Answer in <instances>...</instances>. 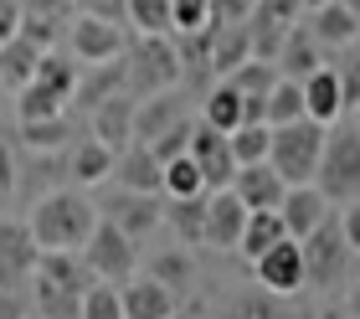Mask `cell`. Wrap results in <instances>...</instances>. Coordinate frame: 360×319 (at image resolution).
<instances>
[{"instance_id":"obj_47","label":"cell","mask_w":360,"mask_h":319,"mask_svg":"<svg viewBox=\"0 0 360 319\" xmlns=\"http://www.w3.org/2000/svg\"><path fill=\"white\" fill-rule=\"evenodd\" d=\"M350 124H355V129H360V104H355V108H350Z\"/></svg>"},{"instance_id":"obj_27","label":"cell","mask_w":360,"mask_h":319,"mask_svg":"<svg viewBox=\"0 0 360 319\" xmlns=\"http://www.w3.org/2000/svg\"><path fill=\"white\" fill-rule=\"evenodd\" d=\"M201 119L206 124H217V129H226L232 134L242 119H248V98H242L226 77H217V88H211L206 98H201Z\"/></svg>"},{"instance_id":"obj_19","label":"cell","mask_w":360,"mask_h":319,"mask_svg":"<svg viewBox=\"0 0 360 319\" xmlns=\"http://www.w3.org/2000/svg\"><path fill=\"white\" fill-rule=\"evenodd\" d=\"M273 62H278V73H283V77H299V82H304L309 73H314V67H324V46L314 42V31L304 26V15L288 26V37L278 42Z\"/></svg>"},{"instance_id":"obj_14","label":"cell","mask_w":360,"mask_h":319,"mask_svg":"<svg viewBox=\"0 0 360 319\" xmlns=\"http://www.w3.org/2000/svg\"><path fill=\"white\" fill-rule=\"evenodd\" d=\"M134 108H139V98L129 88L108 93L103 104L88 108V134H93V139H103V144H113V149H124L129 139H134Z\"/></svg>"},{"instance_id":"obj_43","label":"cell","mask_w":360,"mask_h":319,"mask_svg":"<svg viewBox=\"0 0 360 319\" xmlns=\"http://www.w3.org/2000/svg\"><path fill=\"white\" fill-rule=\"evenodd\" d=\"M21 15H26V6H21V0H0V42L21 31Z\"/></svg>"},{"instance_id":"obj_36","label":"cell","mask_w":360,"mask_h":319,"mask_svg":"<svg viewBox=\"0 0 360 319\" xmlns=\"http://www.w3.org/2000/svg\"><path fill=\"white\" fill-rule=\"evenodd\" d=\"M201 191H206V180H201V165L191 155L165 160V196H201Z\"/></svg>"},{"instance_id":"obj_15","label":"cell","mask_w":360,"mask_h":319,"mask_svg":"<svg viewBox=\"0 0 360 319\" xmlns=\"http://www.w3.org/2000/svg\"><path fill=\"white\" fill-rule=\"evenodd\" d=\"M330 196H324L314 180H299V186H283V201H278V216H283L288 237H309L324 216H330Z\"/></svg>"},{"instance_id":"obj_9","label":"cell","mask_w":360,"mask_h":319,"mask_svg":"<svg viewBox=\"0 0 360 319\" xmlns=\"http://www.w3.org/2000/svg\"><path fill=\"white\" fill-rule=\"evenodd\" d=\"M252 278H257V289H268L278 299H293L299 289H309V283H304V247H299V237H283V242H273L268 253H257L252 258Z\"/></svg>"},{"instance_id":"obj_35","label":"cell","mask_w":360,"mask_h":319,"mask_svg":"<svg viewBox=\"0 0 360 319\" xmlns=\"http://www.w3.org/2000/svg\"><path fill=\"white\" fill-rule=\"evenodd\" d=\"M124 21L134 31H175L170 0H124Z\"/></svg>"},{"instance_id":"obj_21","label":"cell","mask_w":360,"mask_h":319,"mask_svg":"<svg viewBox=\"0 0 360 319\" xmlns=\"http://www.w3.org/2000/svg\"><path fill=\"white\" fill-rule=\"evenodd\" d=\"M304 113L314 124H335V119H345V93H340V73H335V62H324L314 67V73L304 77Z\"/></svg>"},{"instance_id":"obj_13","label":"cell","mask_w":360,"mask_h":319,"mask_svg":"<svg viewBox=\"0 0 360 319\" xmlns=\"http://www.w3.org/2000/svg\"><path fill=\"white\" fill-rule=\"evenodd\" d=\"M113 186H129V191H155V196H165V165L155 160V149L144 144V139H129L119 155H113ZM103 180V186H108Z\"/></svg>"},{"instance_id":"obj_12","label":"cell","mask_w":360,"mask_h":319,"mask_svg":"<svg viewBox=\"0 0 360 319\" xmlns=\"http://www.w3.org/2000/svg\"><path fill=\"white\" fill-rule=\"evenodd\" d=\"M242 227H248V201H242L232 186L206 191V247H217V253H237Z\"/></svg>"},{"instance_id":"obj_31","label":"cell","mask_w":360,"mask_h":319,"mask_svg":"<svg viewBox=\"0 0 360 319\" xmlns=\"http://www.w3.org/2000/svg\"><path fill=\"white\" fill-rule=\"evenodd\" d=\"M263 119H268V124H293V119H304V82H299V77H283V73H278V82L268 88V98H263Z\"/></svg>"},{"instance_id":"obj_2","label":"cell","mask_w":360,"mask_h":319,"mask_svg":"<svg viewBox=\"0 0 360 319\" xmlns=\"http://www.w3.org/2000/svg\"><path fill=\"white\" fill-rule=\"evenodd\" d=\"M180 77H186V57H180L175 31H139V42L124 46V88L134 98L180 88Z\"/></svg>"},{"instance_id":"obj_42","label":"cell","mask_w":360,"mask_h":319,"mask_svg":"<svg viewBox=\"0 0 360 319\" xmlns=\"http://www.w3.org/2000/svg\"><path fill=\"white\" fill-rule=\"evenodd\" d=\"M26 314H31L26 289H0V319H26Z\"/></svg>"},{"instance_id":"obj_41","label":"cell","mask_w":360,"mask_h":319,"mask_svg":"<svg viewBox=\"0 0 360 319\" xmlns=\"http://www.w3.org/2000/svg\"><path fill=\"white\" fill-rule=\"evenodd\" d=\"M237 314H248V319H273V314H283V299L263 289V299H242Z\"/></svg>"},{"instance_id":"obj_24","label":"cell","mask_w":360,"mask_h":319,"mask_svg":"<svg viewBox=\"0 0 360 319\" xmlns=\"http://www.w3.org/2000/svg\"><path fill=\"white\" fill-rule=\"evenodd\" d=\"M165 227L175 232V242L206 247V191L201 196H165Z\"/></svg>"},{"instance_id":"obj_46","label":"cell","mask_w":360,"mask_h":319,"mask_svg":"<svg viewBox=\"0 0 360 319\" xmlns=\"http://www.w3.org/2000/svg\"><path fill=\"white\" fill-rule=\"evenodd\" d=\"M6 93H11V88H6V77H0V113H6Z\"/></svg>"},{"instance_id":"obj_16","label":"cell","mask_w":360,"mask_h":319,"mask_svg":"<svg viewBox=\"0 0 360 319\" xmlns=\"http://www.w3.org/2000/svg\"><path fill=\"white\" fill-rule=\"evenodd\" d=\"M304 26L314 31V42L324 52H340V46H350L360 37V15L345 6V0H324V6H309L304 11Z\"/></svg>"},{"instance_id":"obj_4","label":"cell","mask_w":360,"mask_h":319,"mask_svg":"<svg viewBox=\"0 0 360 319\" xmlns=\"http://www.w3.org/2000/svg\"><path fill=\"white\" fill-rule=\"evenodd\" d=\"M324 129H330V124H314L309 113H304V119H293V124H273L268 165L288 180V186L314 180V165H319V149H324Z\"/></svg>"},{"instance_id":"obj_29","label":"cell","mask_w":360,"mask_h":319,"mask_svg":"<svg viewBox=\"0 0 360 319\" xmlns=\"http://www.w3.org/2000/svg\"><path fill=\"white\" fill-rule=\"evenodd\" d=\"M37 57H41V46L26 42L21 31L0 42V77H6V88H21V82L37 77Z\"/></svg>"},{"instance_id":"obj_30","label":"cell","mask_w":360,"mask_h":319,"mask_svg":"<svg viewBox=\"0 0 360 319\" xmlns=\"http://www.w3.org/2000/svg\"><path fill=\"white\" fill-rule=\"evenodd\" d=\"M283 237H288V227H283V216H278V211H248V227H242L237 253L252 263L257 253H268V247L283 242Z\"/></svg>"},{"instance_id":"obj_25","label":"cell","mask_w":360,"mask_h":319,"mask_svg":"<svg viewBox=\"0 0 360 319\" xmlns=\"http://www.w3.org/2000/svg\"><path fill=\"white\" fill-rule=\"evenodd\" d=\"M144 268H150V278H160L175 299H186V294H191V283H195V263H191V247H186V242L150 253V258H144Z\"/></svg>"},{"instance_id":"obj_28","label":"cell","mask_w":360,"mask_h":319,"mask_svg":"<svg viewBox=\"0 0 360 319\" xmlns=\"http://www.w3.org/2000/svg\"><path fill=\"white\" fill-rule=\"evenodd\" d=\"M62 108H72L68 93L52 88V82H41V77H31V82L15 88V119H52V113H62Z\"/></svg>"},{"instance_id":"obj_33","label":"cell","mask_w":360,"mask_h":319,"mask_svg":"<svg viewBox=\"0 0 360 319\" xmlns=\"http://www.w3.org/2000/svg\"><path fill=\"white\" fill-rule=\"evenodd\" d=\"M232 155H237V165H252V160H268V144H273V124H263V119H248V124H237L232 134Z\"/></svg>"},{"instance_id":"obj_17","label":"cell","mask_w":360,"mask_h":319,"mask_svg":"<svg viewBox=\"0 0 360 319\" xmlns=\"http://www.w3.org/2000/svg\"><path fill=\"white\" fill-rule=\"evenodd\" d=\"M180 119H191V104L180 98L175 88H160V93H144L139 108H134V139H160L165 129H175Z\"/></svg>"},{"instance_id":"obj_45","label":"cell","mask_w":360,"mask_h":319,"mask_svg":"<svg viewBox=\"0 0 360 319\" xmlns=\"http://www.w3.org/2000/svg\"><path fill=\"white\" fill-rule=\"evenodd\" d=\"M340 314H350V319H360V278L345 289V299H340Z\"/></svg>"},{"instance_id":"obj_10","label":"cell","mask_w":360,"mask_h":319,"mask_svg":"<svg viewBox=\"0 0 360 319\" xmlns=\"http://www.w3.org/2000/svg\"><path fill=\"white\" fill-rule=\"evenodd\" d=\"M186 155L201 165L206 191L232 186V175H237V155H232V139H226V129L206 124V119H195V129H191V149H186Z\"/></svg>"},{"instance_id":"obj_40","label":"cell","mask_w":360,"mask_h":319,"mask_svg":"<svg viewBox=\"0 0 360 319\" xmlns=\"http://www.w3.org/2000/svg\"><path fill=\"white\" fill-rule=\"evenodd\" d=\"M340 232H345L350 253L360 258V196H350V201H340Z\"/></svg>"},{"instance_id":"obj_3","label":"cell","mask_w":360,"mask_h":319,"mask_svg":"<svg viewBox=\"0 0 360 319\" xmlns=\"http://www.w3.org/2000/svg\"><path fill=\"white\" fill-rule=\"evenodd\" d=\"M314 186L330 196V206L360 196V129L350 119H335L324 129V149L314 165Z\"/></svg>"},{"instance_id":"obj_22","label":"cell","mask_w":360,"mask_h":319,"mask_svg":"<svg viewBox=\"0 0 360 319\" xmlns=\"http://www.w3.org/2000/svg\"><path fill=\"white\" fill-rule=\"evenodd\" d=\"M175 304H180V299L160 278H150V273L124 278V319H170Z\"/></svg>"},{"instance_id":"obj_7","label":"cell","mask_w":360,"mask_h":319,"mask_svg":"<svg viewBox=\"0 0 360 319\" xmlns=\"http://www.w3.org/2000/svg\"><path fill=\"white\" fill-rule=\"evenodd\" d=\"M77 253H83V263L93 268L98 278H108V283L134 278V268H139V242L129 237L119 222H108V216H98V222H93L88 242L77 247Z\"/></svg>"},{"instance_id":"obj_20","label":"cell","mask_w":360,"mask_h":319,"mask_svg":"<svg viewBox=\"0 0 360 319\" xmlns=\"http://www.w3.org/2000/svg\"><path fill=\"white\" fill-rule=\"evenodd\" d=\"M113 155L119 149L113 144H103V139H77L72 149H68V186H83V191H93V186H103V180L113 175Z\"/></svg>"},{"instance_id":"obj_44","label":"cell","mask_w":360,"mask_h":319,"mask_svg":"<svg viewBox=\"0 0 360 319\" xmlns=\"http://www.w3.org/2000/svg\"><path fill=\"white\" fill-rule=\"evenodd\" d=\"M15 191V160H11V149L0 144V196H11Z\"/></svg>"},{"instance_id":"obj_11","label":"cell","mask_w":360,"mask_h":319,"mask_svg":"<svg viewBox=\"0 0 360 319\" xmlns=\"http://www.w3.org/2000/svg\"><path fill=\"white\" fill-rule=\"evenodd\" d=\"M37 237H31L26 222L15 216H0V289H26L31 268H37Z\"/></svg>"},{"instance_id":"obj_8","label":"cell","mask_w":360,"mask_h":319,"mask_svg":"<svg viewBox=\"0 0 360 319\" xmlns=\"http://www.w3.org/2000/svg\"><path fill=\"white\" fill-rule=\"evenodd\" d=\"M98 216H108V222H119L134 242L155 237L160 227H165V196L155 191H129V186H103V196H98Z\"/></svg>"},{"instance_id":"obj_5","label":"cell","mask_w":360,"mask_h":319,"mask_svg":"<svg viewBox=\"0 0 360 319\" xmlns=\"http://www.w3.org/2000/svg\"><path fill=\"white\" fill-rule=\"evenodd\" d=\"M299 247H304V283H309V289L330 294V289H340V283H345L355 253H350L345 232H340V216H335V211L324 216L309 237H299Z\"/></svg>"},{"instance_id":"obj_6","label":"cell","mask_w":360,"mask_h":319,"mask_svg":"<svg viewBox=\"0 0 360 319\" xmlns=\"http://www.w3.org/2000/svg\"><path fill=\"white\" fill-rule=\"evenodd\" d=\"M62 42H68V52L77 62H108V57H124V46H129L119 15H103V11H88V6H77L68 15Z\"/></svg>"},{"instance_id":"obj_32","label":"cell","mask_w":360,"mask_h":319,"mask_svg":"<svg viewBox=\"0 0 360 319\" xmlns=\"http://www.w3.org/2000/svg\"><path fill=\"white\" fill-rule=\"evenodd\" d=\"M226 82H232L237 93H248V98H268V88L278 82V62L273 57H248V62H237L232 73H226Z\"/></svg>"},{"instance_id":"obj_1","label":"cell","mask_w":360,"mask_h":319,"mask_svg":"<svg viewBox=\"0 0 360 319\" xmlns=\"http://www.w3.org/2000/svg\"><path fill=\"white\" fill-rule=\"evenodd\" d=\"M93 222H98V201L83 186H52L26 216L37 247H68V253H77L88 242Z\"/></svg>"},{"instance_id":"obj_39","label":"cell","mask_w":360,"mask_h":319,"mask_svg":"<svg viewBox=\"0 0 360 319\" xmlns=\"http://www.w3.org/2000/svg\"><path fill=\"white\" fill-rule=\"evenodd\" d=\"M170 15H175V31H201L211 15V0H170Z\"/></svg>"},{"instance_id":"obj_34","label":"cell","mask_w":360,"mask_h":319,"mask_svg":"<svg viewBox=\"0 0 360 319\" xmlns=\"http://www.w3.org/2000/svg\"><path fill=\"white\" fill-rule=\"evenodd\" d=\"M83 319H124V283L93 278L83 289Z\"/></svg>"},{"instance_id":"obj_26","label":"cell","mask_w":360,"mask_h":319,"mask_svg":"<svg viewBox=\"0 0 360 319\" xmlns=\"http://www.w3.org/2000/svg\"><path fill=\"white\" fill-rule=\"evenodd\" d=\"M21 144L26 149H68V144H77L72 108L52 113V119H21Z\"/></svg>"},{"instance_id":"obj_18","label":"cell","mask_w":360,"mask_h":319,"mask_svg":"<svg viewBox=\"0 0 360 319\" xmlns=\"http://www.w3.org/2000/svg\"><path fill=\"white\" fill-rule=\"evenodd\" d=\"M283 186H288V180L278 175L268 160L237 165V175H232V191L248 201V211H278V201H283Z\"/></svg>"},{"instance_id":"obj_38","label":"cell","mask_w":360,"mask_h":319,"mask_svg":"<svg viewBox=\"0 0 360 319\" xmlns=\"http://www.w3.org/2000/svg\"><path fill=\"white\" fill-rule=\"evenodd\" d=\"M191 129H195V119H180L175 129H165V134H160V139H150L155 160L165 165V160H175V155H186V149H191Z\"/></svg>"},{"instance_id":"obj_23","label":"cell","mask_w":360,"mask_h":319,"mask_svg":"<svg viewBox=\"0 0 360 319\" xmlns=\"http://www.w3.org/2000/svg\"><path fill=\"white\" fill-rule=\"evenodd\" d=\"M124 88V57H108V62H83L77 67V82H72V104L77 108H93V104H103L108 93H119Z\"/></svg>"},{"instance_id":"obj_37","label":"cell","mask_w":360,"mask_h":319,"mask_svg":"<svg viewBox=\"0 0 360 319\" xmlns=\"http://www.w3.org/2000/svg\"><path fill=\"white\" fill-rule=\"evenodd\" d=\"M335 73H340V93H345V113L360 104V37L350 46H340V62H335Z\"/></svg>"}]
</instances>
